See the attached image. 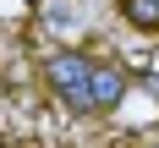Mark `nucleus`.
<instances>
[{
    "label": "nucleus",
    "mask_w": 159,
    "mask_h": 148,
    "mask_svg": "<svg viewBox=\"0 0 159 148\" xmlns=\"http://www.w3.org/2000/svg\"><path fill=\"white\" fill-rule=\"evenodd\" d=\"M93 55H82V49H55L44 61V88L55 99H61L66 110H77L82 115V99H88V77H93Z\"/></svg>",
    "instance_id": "f257e3e1"
},
{
    "label": "nucleus",
    "mask_w": 159,
    "mask_h": 148,
    "mask_svg": "<svg viewBox=\"0 0 159 148\" xmlns=\"http://www.w3.org/2000/svg\"><path fill=\"white\" fill-rule=\"evenodd\" d=\"M126 99V71L115 61H99L93 77H88V99H82V115H110L115 104Z\"/></svg>",
    "instance_id": "f03ea898"
},
{
    "label": "nucleus",
    "mask_w": 159,
    "mask_h": 148,
    "mask_svg": "<svg viewBox=\"0 0 159 148\" xmlns=\"http://www.w3.org/2000/svg\"><path fill=\"white\" fill-rule=\"evenodd\" d=\"M121 16L143 33H159V0H121Z\"/></svg>",
    "instance_id": "7ed1b4c3"
},
{
    "label": "nucleus",
    "mask_w": 159,
    "mask_h": 148,
    "mask_svg": "<svg viewBox=\"0 0 159 148\" xmlns=\"http://www.w3.org/2000/svg\"><path fill=\"white\" fill-rule=\"evenodd\" d=\"M28 6H33V0H28Z\"/></svg>",
    "instance_id": "20e7f679"
}]
</instances>
